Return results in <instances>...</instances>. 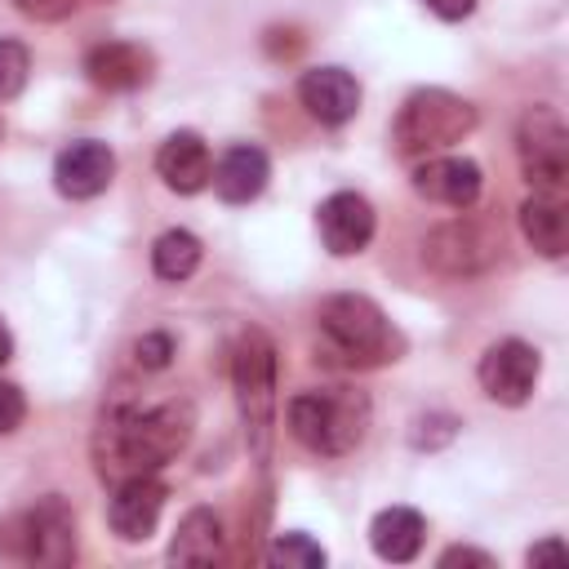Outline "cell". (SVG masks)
Masks as SVG:
<instances>
[{
	"label": "cell",
	"instance_id": "cell-1",
	"mask_svg": "<svg viewBox=\"0 0 569 569\" xmlns=\"http://www.w3.org/2000/svg\"><path fill=\"white\" fill-rule=\"evenodd\" d=\"M196 413L187 400H156V405H111L93 431V462L102 480L151 476L169 458H178L191 440Z\"/></svg>",
	"mask_w": 569,
	"mask_h": 569
},
{
	"label": "cell",
	"instance_id": "cell-2",
	"mask_svg": "<svg viewBox=\"0 0 569 569\" xmlns=\"http://www.w3.org/2000/svg\"><path fill=\"white\" fill-rule=\"evenodd\" d=\"M325 351L347 369H378L405 356V333L365 293H333L316 311Z\"/></svg>",
	"mask_w": 569,
	"mask_h": 569
},
{
	"label": "cell",
	"instance_id": "cell-3",
	"mask_svg": "<svg viewBox=\"0 0 569 569\" xmlns=\"http://www.w3.org/2000/svg\"><path fill=\"white\" fill-rule=\"evenodd\" d=\"M284 418L302 449H311L320 458H342L365 440L369 400L351 387H307L289 400Z\"/></svg>",
	"mask_w": 569,
	"mask_h": 569
},
{
	"label": "cell",
	"instance_id": "cell-4",
	"mask_svg": "<svg viewBox=\"0 0 569 569\" xmlns=\"http://www.w3.org/2000/svg\"><path fill=\"white\" fill-rule=\"evenodd\" d=\"M476 129V107L449 89H413L391 124V142L396 156L418 164L427 156L449 151L453 142H462Z\"/></svg>",
	"mask_w": 569,
	"mask_h": 569
},
{
	"label": "cell",
	"instance_id": "cell-5",
	"mask_svg": "<svg viewBox=\"0 0 569 569\" xmlns=\"http://www.w3.org/2000/svg\"><path fill=\"white\" fill-rule=\"evenodd\" d=\"M231 387H236L244 436L253 453L267 458L271 422H276V347L262 329H240L231 347Z\"/></svg>",
	"mask_w": 569,
	"mask_h": 569
},
{
	"label": "cell",
	"instance_id": "cell-6",
	"mask_svg": "<svg viewBox=\"0 0 569 569\" xmlns=\"http://www.w3.org/2000/svg\"><path fill=\"white\" fill-rule=\"evenodd\" d=\"M498 253H502V227L493 218L471 213V209H458V218L440 222L422 240V262L449 280H467V276L489 271L498 262Z\"/></svg>",
	"mask_w": 569,
	"mask_h": 569
},
{
	"label": "cell",
	"instance_id": "cell-7",
	"mask_svg": "<svg viewBox=\"0 0 569 569\" xmlns=\"http://www.w3.org/2000/svg\"><path fill=\"white\" fill-rule=\"evenodd\" d=\"M516 156L533 191L560 196L569 182V129L556 107H529L516 124Z\"/></svg>",
	"mask_w": 569,
	"mask_h": 569
},
{
	"label": "cell",
	"instance_id": "cell-8",
	"mask_svg": "<svg viewBox=\"0 0 569 569\" xmlns=\"http://www.w3.org/2000/svg\"><path fill=\"white\" fill-rule=\"evenodd\" d=\"M0 529L13 538L9 551H18L31 565H71L76 560V516L58 493H44L36 507L4 520Z\"/></svg>",
	"mask_w": 569,
	"mask_h": 569
},
{
	"label": "cell",
	"instance_id": "cell-9",
	"mask_svg": "<svg viewBox=\"0 0 569 569\" xmlns=\"http://www.w3.org/2000/svg\"><path fill=\"white\" fill-rule=\"evenodd\" d=\"M538 373H542V360H538V351H533L529 342H520V338H502V342L485 347L480 369H476L485 396L498 400V405H511V409L533 396Z\"/></svg>",
	"mask_w": 569,
	"mask_h": 569
},
{
	"label": "cell",
	"instance_id": "cell-10",
	"mask_svg": "<svg viewBox=\"0 0 569 569\" xmlns=\"http://www.w3.org/2000/svg\"><path fill=\"white\" fill-rule=\"evenodd\" d=\"M480 187H485L480 164L467 160V156L440 151V156H427V160L413 164V191H418L422 200H431V204L471 209V204L480 200Z\"/></svg>",
	"mask_w": 569,
	"mask_h": 569
},
{
	"label": "cell",
	"instance_id": "cell-11",
	"mask_svg": "<svg viewBox=\"0 0 569 569\" xmlns=\"http://www.w3.org/2000/svg\"><path fill=\"white\" fill-rule=\"evenodd\" d=\"M160 511H164V485L160 476H129V480H116V493H111V507H107V520H111V533L124 538V542H147L160 525Z\"/></svg>",
	"mask_w": 569,
	"mask_h": 569
},
{
	"label": "cell",
	"instance_id": "cell-12",
	"mask_svg": "<svg viewBox=\"0 0 569 569\" xmlns=\"http://www.w3.org/2000/svg\"><path fill=\"white\" fill-rule=\"evenodd\" d=\"M111 178H116V156L98 138H80V142L62 147L53 160V187L67 200H93L111 187Z\"/></svg>",
	"mask_w": 569,
	"mask_h": 569
},
{
	"label": "cell",
	"instance_id": "cell-13",
	"mask_svg": "<svg viewBox=\"0 0 569 569\" xmlns=\"http://www.w3.org/2000/svg\"><path fill=\"white\" fill-rule=\"evenodd\" d=\"M316 227L333 258H351L373 240V204L360 191H333L320 200Z\"/></svg>",
	"mask_w": 569,
	"mask_h": 569
},
{
	"label": "cell",
	"instance_id": "cell-14",
	"mask_svg": "<svg viewBox=\"0 0 569 569\" xmlns=\"http://www.w3.org/2000/svg\"><path fill=\"white\" fill-rule=\"evenodd\" d=\"M151 49L133 44V40H102L84 53V76L89 84L107 89V93H129V89H142L151 80Z\"/></svg>",
	"mask_w": 569,
	"mask_h": 569
},
{
	"label": "cell",
	"instance_id": "cell-15",
	"mask_svg": "<svg viewBox=\"0 0 569 569\" xmlns=\"http://www.w3.org/2000/svg\"><path fill=\"white\" fill-rule=\"evenodd\" d=\"M298 98L311 120L320 124H347L360 111V80L347 67H311L298 80Z\"/></svg>",
	"mask_w": 569,
	"mask_h": 569
},
{
	"label": "cell",
	"instance_id": "cell-16",
	"mask_svg": "<svg viewBox=\"0 0 569 569\" xmlns=\"http://www.w3.org/2000/svg\"><path fill=\"white\" fill-rule=\"evenodd\" d=\"M156 173L164 178L169 191L178 196H196L209 187L213 178V156H209V142L196 133V129H173L160 151H156Z\"/></svg>",
	"mask_w": 569,
	"mask_h": 569
},
{
	"label": "cell",
	"instance_id": "cell-17",
	"mask_svg": "<svg viewBox=\"0 0 569 569\" xmlns=\"http://www.w3.org/2000/svg\"><path fill=\"white\" fill-rule=\"evenodd\" d=\"M267 178H271L267 151L253 147V142H236V147H227L222 160L213 164V178H209V182H213V191H218L227 204H249V200L262 196Z\"/></svg>",
	"mask_w": 569,
	"mask_h": 569
},
{
	"label": "cell",
	"instance_id": "cell-18",
	"mask_svg": "<svg viewBox=\"0 0 569 569\" xmlns=\"http://www.w3.org/2000/svg\"><path fill=\"white\" fill-rule=\"evenodd\" d=\"M227 556V533L222 520L209 507H191L178 520V533L169 542V560L173 565H218Z\"/></svg>",
	"mask_w": 569,
	"mask_h": 569
},
{
	"label": "cell",
	"instance_id": "cell-19",
	"mask_svg": "<svg viewBox=\"0 0 569 569\" xmlns=\"http://www.w3.org/2000/svg\"><path fill=\"white\" fill-rule=\"evenodd\" d=\"M520 231L525 240L542 253V258H565L569 249V218H565V200L551 191H533L520 204Z\"/></svg>",
	"mask_w": 569,
	"mask_h": 569
},
{
	"label": "cell",
	"instance_id": "cell-20",
	"mask_svg": "<svg viewBox=\"0 0 569 569\" xmlns=\"http://www.w3.org/2000/svg\"><path fill=\"white\" fill-rule=\"evenodd\" d=\"M422 538H427V520H422L413 507H387V511H378L373 525H369L373 551H378L382 560H391V565L413 560V556L422 551Z\"/></svg>",
	"mask_w": 569,
	"mask_h": 569
},
{
	"label": "cell",
	"instance_id": "cell-21",
	"mask_svg": "<svg viewBox=\"0 0 569 569\" xmlns=\"http://www.w3.org/2000/svg\"><path fill=\"white\" fill-rule=\"evenodd\" d=\"M151 267H156L160 280L182 284V280L196 276V267H200V240H196L191 231H182V227L164 231V236L151 244Z\"/></svg>",
	"mask_w": 569,
	"mask_h": 569
},
{
	"label": "cell",
	"instance_id": "cell-22",
	"mask_svg": "<svg viewBox=\"0 0 569 569\" xmlns=\"http://www.w3.org/2000/svg\"><path fill=\"white\" fill-rule=\"evenodd\" d=\"M267 560H271V565H284V569H320V565H325V547L293 529V533H276V538H271Z\"/></svg>",
	"mask_w": 569,
	"mask_h": 569
},
{
	"label": "cell",
	"instance_id": "cell-23",
	"mask_svg": "<svg viewBox=\"0 0 569 569\" xmlns=\"http://www.w3.org/2000/svg\"><path fill=\"white\" fill-rule=\"evenodd\" d=\"M27 76H31V53H27V44L0 36V102H4V98H18L22 84H27Z\"/></svg>",
	"mask_w": 569,
	"mask_h": 569
},
{
	"label": "cell",
	"instance_id": "cell-24",
	"mask_svg": "<svg viewBox=\"0 0 569 569\" xmlns=\"http://www.w3.org/2000/svg\"><path fill=\"white\" fill-rule=\"evenodd\" d=\"M22 418H27V396H22V387L0 378V436L18 431V427H22Z\"/></svg>",
	"mask_w": 569,
	"mask_h": 569
},
{
	"label": "cell",
	"instance_id": "cell-25",
	"mask_svg": "<svg viewBox=\"0 0 569 569\" xmlns=\"http://www.w3.org/2000/svg\"><path fill=\"white\" fill-rule=\"evenodd\" d=\"M133 356H138L142 369H164L169 356H173V338H169V333H147V338H138Z\"/></svg>",
	"mask_w": 569,
	"mask_h": 569
},
{
	"label": "cell",
	"instance_id": "cell-26",
	"mask_svg": "<svg viewBox=\"0 0 569 569\" xmlns=\"http://www.w3.org/2000/svg\"><path fill=\"white\" fill-rule=\"evenodd\" d=\"M76 4L80 0H13V9L36 18V22H62L67 13H76Z\"/></svg>",
	"mask_w": 569,
	"mask_h": 569
},
{
	"label": "cell",
	"instance_id": "cell-27",
	"mask_svg": "<svg viewBox=\"0 0 569 569\" xmlns=\"http://www.w3.org/2000/svg\"><path fill=\"white\" fill-rule=\"evenodd\" d=\"M440 565H445V569H449V565H480V569H489L493 556H485V551H476V547H449V551L440 556Z\"/></svg>",
	"mask_w": 569,
	"mask_h": 569
},
{
	"label": "cell",
	"instance_id": "cell-28",
	"mask_svg": "<svg viewBox=\"0 0 569 569\" xmlns=\"http://www.w3.org/2000/svg\"><path fill=\"white\" fill-rule=\"evenodd\" d=\"M436 18H445V22H458V18H467L471 9H476V0H422Z\"/></svg>",
	"mask_w": 569,
	"mask_h": 569
},
{
	"label": "cell",
	"instance_id": "cell-29",
	"mask_svg": "<svg viewBox=\"0 0 569 569\" xmlns=\"http://www.w3.org/2000/svg\"><path fill=\"white\" fill-rule=\"evenodd\" d=\"M542 560H565V542H560V538L538 542V547L529 551V565H542Z\"/></svg>",
	"mask_w": 569,
	"mask_h": 569
},
{
	"label": "cell",
	"instance_id": "cell-30",
	"mask_svg": "<svg viewBox=\"0 0 569 569\" xmlns=\"http://www.w3.org/2000/svg\"><path fill=\"white\" fill-rule=\"evenodd\" d=\"M13 356V333H9V325H4V316H0V365Z\"/></svg>",
	"mask_w": 569,
	"mask_h": 569
},
{
	"label": "cell",
	"instance_id": "cell-31",
	"mask_svg": "<svg viewBox=\"0 0 569 569\" xmlns=\"http://www.w3.org/2000/svg\"><path fill=\"white\" fill-rule=\"evenodd\" d=\"M0 133H4V129H0Z\"/></svg>",
	"mask_w": 569,
	"mask_h": 569
}]
</instances>
